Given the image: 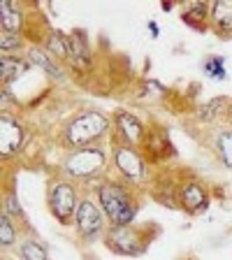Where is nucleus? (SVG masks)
<instances>
[{
  "label": "nucleus",
  "instance_id": "nucleus-1",
  "mask_svg": "<svg viewBox=\"0 0 232 260\" xmlns=\"http://www.w3.org/2000/svg\"><path fill=\"white\" fill-rule=\"evenodd\" d=\"M97 198L103 205L105 216L109 218L112 228H121V225H130V221L137 214V205L130 198V193L119 184H105L97 188Z\"/></svg>",
  "mask_w": 232,
  "mask_h": 260
},
{
  "label": "nucleus",
  "instance_id": "nucleus-2",
  "mask_svg": "<svg viewBox=\"0 0 232 260\" xmlns=\"http://www.w3.org/2000/svg\"><path fill=\"white\" fill-rule=\"evenodd\" d=\"M109 130V119L103 112H84L65 125V142L77 149L88 146Z\"/></svg>",
  "mask_w": 232,
  "mask_h": 260
},
{
  "label": "nucleus",
  "instance_id": "nucleus-3",
  "mask_svg": "<svg viewBox=\"0 0 232 260\" xmlns=\"http://www.w3.org/2000/svg\"><path fill=\"white\" fill-rule=\"evenodd\" d=\"M107 165V151L105 146H81L68 153L63 160V170L72 179H93Z\"/></svg>",
  "mask_w": 232,
  "mask_h": 260
},
{
  "label": "nucleus",
  "instance_id": "nucleus-4",
  "mask_svg": "<svg viewBox=\"0 0 232 260\" xmlns=\"http://www.w3.org/2000/svg\"><path fill=\"white\" fill-rule=\"evenodd\" d=\"M47 200H49V209L58 218L60 223H68L77 211V195H75V188L72 184L68 181H54L49 186V193H47Z\"/></svg>",
  "mask_w": 232,
  "mask_h": 260
},
{
  "label": "nucleus",
  "instance_id": "nucleus-5",
  "mask_svg": "<svg viewBox=\"0 0 232 260\" xmlns=\"http://www.w3.org/2000/svg\"><path fill=\"white\" fill-rule=\"evenodd\" d=\"M75 223H77L79 235H84L86 239H93L105 230V211H100V207L91 198H84L77 205Z\"/></svg>",
  "mask_w": 232,
  "mask_h": 260
},
{
  "label": "nucleus",
  "instance_id": "nucleus-6",
  "mask_svg": "<svg viewBox=\"0 0 232 260\" xmlns=\"http://www.w3.org/2000/svg\"><path fill=\"white\" fill-rule=\"evenodd\" d=\"M114 165H116V170H119L128 181H132V184H140V181L146 179L144 158L130 144H116V149H114Z\"/></svg>",
  "mask_w": 232,
  "mask_h": 260
},
{
  "label": "nucleus",
  "instance_id": "nucleus-7",
  "mask_svg": "<svg viewBox=\"0 0 232 260\" xmlns=\"http://www.w3.org/2000/svg\"><path fill=\"white\" fill-rule=\"evenodd\" d=\"M107 244H109V249H114L116 253H123V255H140L142 251H144L142 233L135 230V228H130V225L109 228Z\"/></svg>",
  "mask_w": 232,
  "mask_h": 260
},
{
  "label": "nucleus",
  "instance_id": "nucleus-8",
  "mask_svg": "<svg viewBox=\"0 0 232 260\" xmlns=\"http://www.w3.org/2000/svg\"><path fill=\"white\" fill-rule=\"evenodd\" d=\"M23 140H26V133L19 123H16L12 116L3 114L0 116V151L3 156H10V153H16L21 149Z\"/></svg>",
  "mask_w": 232,
  "mask_h": 260
},
{
  "label": "nucleus",
  "instance_id": "nucleus-9",
  "mask_svg": "<svg viewBox=\"0 0 232 260\" xmlns=\"http://www.w3.org/2000/svg\"><path fill=\"white\" fill-rule=\"evenodd\" d=\"M179 202L190 211V214H197V211H205L209 207V195H207L205 186L197 184V181H186L179 188Z\"/></svg>",
  "mask_w": 232,
  "mask_h": 260
},
{
  "label": "nucleus",
  "instance_id": "nucleus-10",
  "mask_svg": "<svg viewBox=\"0 0 232 260\" xmlns=\"http://www.w3.org/2000/svg\"><path fill=\"white\" fill-rule=\"evenodd\" d=\"M116 128H119V135L123 137V142L130 146L142 142V137H144V125H142V121L130 112L116 114Z\"/></svg>",
  "mask_w": 232,
  "mask_h": 260
},
{
  "label": "nucleus",
  "instance_id": "nucleus-11",
  "mask_svg": "<svg viewBox=\"0 0 232 260\" xmlns=\"http://www.w3.org/2000/svg\"><path fill=\"white\" fill-rule=\"evenodd\" d=\"M28 60H30L32 65H38L42 72H47V77H51V79H65L63 68L56 63L54 56L49 54L47 49L30 47V49H28Z\"/></svg>",
  "mask_w": 232,
  "mask_h": 260
},
{
  "label": "nucleus",
  "instance_id": "nucleus-12",
  "mask_svg": "<svg viewBox=\"0 0 232 260\" xmlns=\"http://www.w3.org/2000/svg\"><path fill=\"white\" fill-rule=\"evenodd\" d=\"M211 21L221 32H232V0H218L211 5Z\"/></svg>",
  "mask_w": 232,
  "mask_h": 260
},
{
  "label": "nucleus",
  "instance_id": "nucleus-13",
  "mask_svg": "<svg viewBox=\"0 0 232 260\" xmlns=\"http://www.w3.org/2000/svg\"><path fill=\"white\" fill-rule=\"evenodd\" d=\"M28 63L30 60L28 58H16V56H7V54H3V58H0V72H3V81H14V79H19V77L23 75V70L28 68Z\"/></svg>",
  "mask_w": 232,
  "mask_h": 260
},
{
  "label": "nucleus",
  "instance_id": "nucleus-14",
  "mask_svg": "<svg viewBox=\"0 0 232 260\" xmlns=\"http://www.w3.org/2000/svg\"><path fill=\"white\" fill-rule=\"evenodd\" d=\"M214 149H216V156L223 160V165L232 170V128L218 130L214 137Z\"/></svg>",
  "mask_w": 232,
  "mask_h": 260
},
{
  "label": "nucleus",
  "instance_id": "nucleus-15",
  "mask_svg": "<svg viewBox=\"0 0 232 260\" xmlns=\"http://www.w3.org/2000/svg\"><path fill=\"white\" fill-rule=\"evenodd\" d=\"M88 47H86V40L81 38V32L75 30L70 35V63L77 65V68H84L88 65Z\"/></svg>",
  "mask_w": 232,
  "mask_h": 260
},
{
  "label": "nucleus",
  "instance_id": "nucleus-16",
  "mask_svg": "<svg viewBox=\"0 0 232 260\" xmlns=\"http://www.w3.org/2000/svg\"><path fill=\"white\" fill-rule=\"evenodd\" d=\"M47 51L51 56L70 60V35H65V32H60V30H54L47 40Z\"/></svg>",
  "mask_w": 232,
  "mask_h": 260
},
{
  "label": "nucleus",
  "instance_id": "nucleus-17",
  "mask_svg": "<svg viewBox=\"0 0 232 260\" xmlns=\"http://www.w3.org/2000/svg\"><path fill=\"white\" fill-rule=\"evenodd\" d=\"M0 19H3V30H7V32H16L21 28V21H23L21 12L16 10L10 0H3V5H0Z\"/></svg>",
  "mask_w": 232,
  "mask_h": 260
},
{
  "label": "nucleus",
  "instance_id": "nucleus-18",
  "mask_svg": "<svg viewBox=\"0 0 232 260\" xmlns=\"http://www.w3.org/2000/svg\"><path fill=\"white\" fill-rule=\"evenodd\" d=\"M19 255L23 260H49L47 246L40 239H30V237H26L19 244Z\"/></svg>",
  "mask_w": 232,
  "mask_h": 260
},
{
  "label": "nucleus",
  "instance_id": "nucleus-19",
  "mask_svg": "<svg viewBox=\"0 0 232 260\" xmlns=\"http://www.w3.org/2000/svg\"><path fill=\"white\" fill-rule=\"evenodd\" d=\"M225 107H230V105H227V100L218 95V98H214V100H207L205 105H200V107H197V112H195V116H197L200 121H214Z\"/></svg>",
  "mask_w": 232,
  "mask_h": 260
},
{
  "label": "nucleus",
  "instance_id": "nucleus-20",
  "mask_svg": "<svg viewBox=\"0 0 232 260\" xmlns=\"http://www.w3.org/2000/svg\"><path fill=\"white\" fill-rule=\"evenodd\" d=\"M14 242H16V228H14V223H12L10 214L3 211V214H0V246H3V249H10V246H14Z\"/></svg>",
  "mask_w": 232,
  "mask_h": 260
},
{
  "label": "nucleus",
  "instance_id": "nucleus-21",
  "mask_svg": "<svg viewBox=\"0 0 232 260\" xmlns=\"http://www.w3.org/2000/svg\"><path fill=\"white\" fill-rule=\"evenodd\" d=\"M207 12H211V10L205 5V3H195V5H190L188 10L184 12V21L190 23V26H195L197 21H205Z\"/></svg>",
  "mask_w": 232,
  "mask_h": 260
},
{
  "label": "nucleus",
  "instance_id": "nucleus-22",
  "mask_svg": "<svg viewBox=\"0 0 232 260\" xmlns=\"http://www.w3.org/2000/svg\"><path fill=\"white\" fill-rule=\"evenodd\" d=\"M205 72L209 77H216V79H223L225 77V68H223V58L221 56H214L205 63Z\"/></svg>",
  "mask_w": 232,
  "mask_h": 260
},
{
  "label": "nucleus",
  "instance_id": "nucleus-23",
  "mask_svg": "<svg viewBox=\"0 0 232 260\" xmlns=\"http://www.w3.org/2000/svg\"><path fill=\"white\" fill-rule=\"evenodd\" d=\"M0 47H3V54H7V49H19L21 47V40L16 38V32H7L3 30V35H0Z\"/></svg>",
  "mask_w": 232,
  "mask_h": 260
},
{
  "label": "nucleus",
  "instance_id": "nucleus-24",
  "mask_svg": "<svg viewBox=\"0 0 232 260\" xmlns=\"http://www.w3.org/2000/svg\"><path fill=\"white\" fill-rule=\"evenodd\" d=\"M5 211L7 214H16V216H19V214H21V207L16 205V200H14V195H7L5 198Z\"/></svg>",
  "mask_w": 232,
  "mask_h": 260
},
{
  "label": "nucleus",
  "instance_id": "nucleus-25",
  "mask_svg": "<svg viewBox=\"0 0 232 260\" xmlns=\"http://www.w3.org/2000/svg\"><path fill=\"white\" fill-rule=\"evenodd\" d=\"M227 114H230V119H232V103H230V107H227Z\"/></svg>",
  "mask_w": 232,
  "mask_h": 260
}]
</instances>
